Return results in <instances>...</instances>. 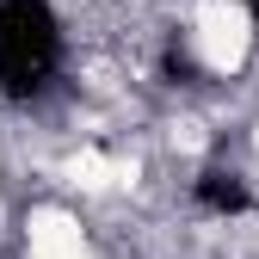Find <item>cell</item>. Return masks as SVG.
Segmentation results:
<instances>
[{
	"instance_id": "cell-2",
	"label": "cell",
	"mask_w": 259,
	"mask_h": 259,
	"mask_svg": "<svg viewBox=\"0 0 259 259\" xmlns=\"http://www.w3.org/2000/svg\"><path fill=\"white\" fill-rule=\"evenodd\" d=\"M68 185H80V191H105V185H111V160L93 154V148H80V154L68 160Z\"/></svg>"
},
{
	"instance_id": "cell-1",
	"label": "cell",
	"mask_w": 259,
	"mask_h": 259,
	"mask_svg": "<svg viewBox=\"0 0 259 259\" xmlns=\"http://www.w3.org/2000/svg\"><path fill=\"white\" fill-rule=\"evenodd\" d=\"M191 44H198V62L210 74H241V62L253 50V19L241 0H204L198 19H191Z\"/></svg>"
},
{
	"instance_id": "cell-3",
	"label": "cell",
	"mask_w": 259,
	"mask_h": 259,
	"mask_svg": "<svg viewBox=\"0 0 259 259\" xmlns=\"http://www.w3.org/2000/svg\"><path fill=\"white\" fill-rule=\"evenodd\" d=\"M253 148H259V130H253Z\"/></svg>"
}]
</instances>
